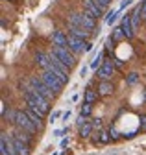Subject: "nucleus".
Returning <instances> with one entry per match:
<instances>
[{"instance_id":"nucleus-16","label":"nucleus","mask_w":146,"mask_h":155,"mask_svg":"<svg viewBox=\"0 0 146 155\" xmlns=\"http://www.w3.org/2000/svg\"><path fill=\"white\" fill-rule=\"evenodd\" d=\"M113 92V83L111 81H100L98 85V94L100 96H109Z\"/></svg>"},{"instance_id":"nucleus-32","label":"nucleus","mask_w":146,"mask_h":155,"mask_svg":"<svg viewBox=\"0 0 146 155\" xmlns=\"http://www.w3.org/2000/svg\"><path fill=\"white\" fill-rule=\"evenodd\" d=\"M91 48H93V45H91V43H87V45H85V52H89Z\"/></svg>"},{"instance_id":"nucleus-29","label":"nucleus","mask_w":146,"mask_h":155,"mask_svg":"<svg viewBox=\"0 0 146 155\" xmlns=\"http://www.w3.org/2000/svg\"><path fill=\"white\" fill-rule=\"evenodd\" d=\"M59 116H61V113H59V111H56V113H52V114H50V122H56V120L59 118Z\"/></svg>"},{"instance_id":"nucleus-5","label":"nucleus","mask_w":146,"mask_h":155,"mask_svg":"<svg viewBox=\"0 0 146 155\" xmlns=\"http://www.w3.org/2000/svg\"><path fill=\"white\" fill-rule=\"evenodd\" d=\"M41 80H43V81H45V83L54 91V92H56V94H58V92H61V91H63V87H65V83H63V81H61V80H59V78L54 74L52 70H43Z\"/></svg>"},{"instance_id":"nucleus-14","label":"nucleus","mask_w":146,"mask_h":155,"mask_svg":"<svg viewBox=\"0 0 146 155\" xmlns=\"http://www.w3.org/2000/svg\"><path fill=\"white\" fill-rule=\"evenodd\" d=\"M11 140H13V146H15L17 155H30V144H26L22 140H17L13 137H11Z\"/></svg>"},{"instance_id":"nucleus-22","label":"nucleus","mask_w":146,"mask_h":155,"mask_svg":"<svg viewBox=\"0 0 146 155\" xmlns=\"http://www.w3.org/2000/svg\"><path fill=\"white\" fill-rule=\"evenodd\" d=\"M117 13H118V11H111V13H107V17H105V22H107L109 26H111V24L115 22V18H117Z\"/></svg>"},{"instance_id":"nucleus-17","label":"nucleus","mask_w":146,"mask_h":155,"mask_svg":"<svg viewBox=\"0 0 146 155\" xmlns=\"http://www.w3.org/2000/svg\"><path fill=\"white\" fill-rule=\"evenodd\" d=\"M98 96H100L98 91H95V89H91V87H89V89L85 91V104H95Z\"/></svg>"},{"instance_id":"nucleus-20","label":"nucleus","mask_w":146,"mask_h":155,"mask_svg":"<svg viewBox=\"0 0 146 155\" xmlns=\"http://www.w3.org/2000/svg\"><path fill=\"white\" fill-rule=\"evenodd\" d=\"M102 59H104V54H98L95 59L91 61V68H93V70H98V68L104 65V63H102Z\"/></svg>"},{"instance_id":"nucleus-28","label":"nucleus","mask_w":146,"mask_h":155,"mask_svg":"<svg viewBox=\"0 0 146 155\" xmlns=\"http://www.w3.org/2000/svg\"><path fill=\"white\" fill-rule=\"evenodd\" d=\"M109 137H111V140H117V139H118V133H117L113 127H109Z\"/></svg>"},{"instance_id":"nucleus-9","label":"nucleus","mask_w":146,"mask_h":155,"mask_svg":"<svg viewBox=\"0 0 146 155\" xmlns=\"http://www.w3.org/2000/svg\"><path fill=\"white\" fill-rule=\"evenodd\" d=\"M24 113L28 114V118L32 120V124L37 127V131H41V129L45 127V116H43L41 113L33 111V109H30V107H26V109H24Z\"/></svg>"},{"instance_id":"nucleus-8","label":"nucleus","mask_w":146,"mask_h":155,"mask_svg":"<svg viewBox=\"0 0 146 155\" xmlns=\"http://www.w3.org/2000/svg\"><path fill=\"white\" fill-rule=\"evenodd\" d=\"M113 72H115V63L113 61H104V65L96 70V76L100 78L102 81H107L109 78L113 76Z\"/></svg>"},{"instance_id":"nucleus-11","label":"nucleus","mask_w":146,"mask_h":155,"mask_svg":"<svg viewBox=\"0 0 146 155\" xmlns=\"http://www.w3.org/2000/svg\"><path fill=\"white\" fill-rule=\"evenodd\" d=\"M120 30H122V33H124V37H126V39H133L135 30H133V26H131V18H130V17H124V18H122V22H120Z\"/></svg>"},{"instance_id":"nucleus-1","label":"nucleus","mask_w":146,"mask_h":155,"mask_svg":"<svg viewBox=\"0 0 146 155\" xmlns=\"http://www.w3.org/2000/svg\"><path fill=\"white\" fill-rule=\"evenodd\" d=\"M24 100H26V105L30 107V109H33V111H37V113H41L43 116L45 114H48L50 113V102L46 100V98H43L41 94H37L28 83L24 85Z\"/></svg>"},{"instance_id":"nucleus-3","label":"nucleus","mask_w":146,"mask_h":155,"mask_svg":"<svg viewBox=\"0 0 146 155\" xmlns=\"http://www.w3.org/2000/svg\"><path fill=\"white\" fill-rule=\"evenodd\" d=\"M15 126H17V129H22V131H26V133H37V127H35L33 124H32V120L28 118V114L21 109V111H17L15 113V122H13Z\"/></svg>"},{"instance_id":"nucleus-24","label":"nucleus","mask_w":146,"mask_h":155,"mask_svg":"<svg viewBox=\"0 0 146 155\" xmlns=\"http://www.w3.org/2000/svg\"><path fill=\"white\" fill-rule=\"evenodd\" d=\"M122 37H124V33H122V30H120V28H117V30L113 31V35H111L113 41H118V39H122Z\"/></svg>"},{"instance_id":"nucleus-7","label":"nucleus","mask_w":146,"mask_h":155,"mask_svg":"<svg viewBox=\"0 0 146 155\" xmlns=\"http://www.w3.org/2000/svg\"><path fill=\"white\" fill-rule=\"evenodd\" d=\"M0 155H17L13 140L8 137L6 133H2V137H0Z\"/></svg>"},{"instance_id":"nucleus-18","label":"nucleus","mask_w":146,"mask_h":155,"mask_svg":"<svg viewBox=\"0 0 146 155\" xmlns=\"http://www.w3.org/2000/svg\"><path fill=\"white\" fill-rule=\"evenodd\" d=\"M93 127H96L95 126V122L91 124V122H87V124H83L81 127H80V137H83V139H87L91 133H93Z\"/></svg>"},{"instance_id":"nucleus-26","label":"nucleus","mask_w":146,"mask_h":155,"mask_svg":"<svg viewBox=\"0 0 146 155\" xmlns=\"http://www.w3.org/2000/svg\"><path fill=\"white\" fill-rule=\"evenodd\" d=\"M141 131H146V114H141Z\"/></svg>"},{"instance_id":"nucleus-21","label":"nucleus","mask_w":146,"mask_h":155,"mask_svg":"<svg viewBox=\"0 0 146 155\" xmlns=\"http://www.w3.org/2000/svg\"><path fill=\"white\" fill-rule=\"evenodd\" d=\"M91 113H93V104H85V102H83V107H81V113H80V114L83 116V118H87Z\"/></svg>"},{"instance_id":"nucleus-4","label":"nucleus","mask_w":146,"mask_h":155,"mask_svg":"<svg viewBox=\"0 0 146 155\" xmlns=\"http://www.w3.org/2000/svg\"><path fill=\"white\" fill-rule=\"evenodd\" d=\"M50 54H54L58 57V59L65 65V67H68V68H72L76 65V59H74V55L70 54V50L68 48H61V46H52V52Z\"/></svg>"},{"instance_id":"nucleus-23","label":"nucleus","mask_w":146,"mask_h":155,"mask_svg":"<svg viewBox=\"0 0 146 155\" xmlns=\"http://www.w3.org/2000/svg\"><path fill=\"white\" fill-rule=\"evenodd\" d=\"M137 80H139V74H137V72H131V74H128V80H126V81L130 83V85H133Z\"/></svg>"},{"instance_id":"nucleus-19","label":"nucleus","mask_w":146,"mask_h":155,"mask_svg":"<svg viewBox=\"0 0 146 155\" xmlns=\"http://www.w3.org/2000/svg\"><path fill=\"white\" fill-rule=\"evenodd\" d=\"M95 142H102V144H105V142H109L111 140V137H109V131L105 133V131H100V133H96V137L93 139Z\"/></svg>"},{"instance_id":"nucleus-27","label":"nucleus","mask_w":146,"mask_h":155,"mask_svg":"<svg viewBox=\"0 0 146 155\" xmlns=\"http://www.w3.org/2000/svg\"><path fill=\"white\" fill-rule=\"evenodd\" d=\"M141 17L146 21V0H142V4H141Z\"/></svg>"},{"instance_id":"nucleus-10","label":"nucleus","mask_w":146,"mask_h":155,"mask_svg":"<svg viewBox=\"0 0 146 155\" xmlns=\"http://www.w3.org/2000/svg\"><path fill=\"white\" fill-rule=\"evenodd\" d=\"M85 41L83 39H80V37H74V35H68V50L72 52V54H81V52H85Z\"/></svg>"},{"instance_id":"nucleus-13","label":"nucleus","mask_w":146,"mask_h":155,"mask_svg":"<svg viewBox=\"0 0 146 155\" xmlns=\"http://www.w3.org/2000/svg\"><path fill=\"white\" fill-rule=\"evenodd\" d=\"M81 22H83L85 30L93 31V30H95V26H96V18H95L93 15H89L87 11H81Z\"/></svg>"},{"instance_id":"nucleus-2","label":"nucleus","mask_w":146,"mask_h":155,"mask_svg":"<svg viewBox=\"0 0 146 155\" xmlns=\"http://www.w3.org/2000/svg\"><path fill=\"white\" fill-rule=\"evenodd\" d=\"M28 85H30L35 92H37V94H41L43 98H46L48 102L54 98V94H56V92H54V91H52V89L43 81V80H41V76H39V78H37V76H32L30 80H28Z\"/></svg>"},{"instance_id":"nucleus-25","label":"nucleus","mask_w":146,"mask_h":155,"mask_svg":"<svg viewBox=\"0 0 146 155\" xmlns=\"http://www.w3.org/2000/svg\"><path fill=\"white\" fill-rule=\"evenodd\" d=\"M95 2H96V4H98V6H102V8H104V9H105V8H107V6H109V4H111V0H95Z\"/></svg>"},{"instance_id":"nucleus-15","label":"nucleus","mask_w":146,"mask_h":155,"mask_svg":"<svg viewBox=\"0 0 146 155\" xmlns=\"http://www.w3.org/2000/svg\"><path fill=\"white\" fill-rule=\"evenodd\" d=\"M35 61L43 67V70H50V54L37 52V54H35Z\"/></svg>"},{"instance_id":"nucleus-12","label":"nucleus","mask_w":146,"mask_h":155,"mask_svg":"<svg viewBox=\"0 0 146 155\" xmlns=\"http://www.w3.org/2000/svg\"><path fill=\"white\" fill-rule=\"evenodd\" d=\"M52 43H54V46L68 48V35H65L63 31H54L52 33Z\"/></svg>"},{"instance_id":"nucleus-30","label":"nucleus","mask_w":146,"mask_h":155,"mask_svg":"<svg viewBox=\"0 0 146 155\" xmlns=\"http://www.w3.org/2000/svg\"><path fill=\"white\" fill-rule=\"evenodd\" d=\"M131 4V0H124V2L120 4V9H124V8H128V6H130Z\"/></svg>"},{"instance_id":"nucleus-31","label":"nucleus","mask_w":146,"mask_h":155,"mask_svg":"<svg viewBox=\"0 0 146 155\" xmlns=\"http://www.w3.org/2000/svg\"><path fill=\"white\" fill-rule=\"evenodd\" d=\"M68 116H70V111H67V113H63V120H67V118H68Z\"/></svg>"},{"instance_id":"nucleus-6","label":"nucleus","mask_w":146,"mask_h":155,"mask_svg":"<svg viewBox=\"0 0 146 155\" xmlns=\"http://www.w3.org/2000/svg\"><path fill=\"white\" fill-rule=\"evenodd\" d=\"M83 11H87L89 15H93L95 18H100L105 13V9L102 6H98L95 0H83Z\"/></svg>"}]
</instances>
